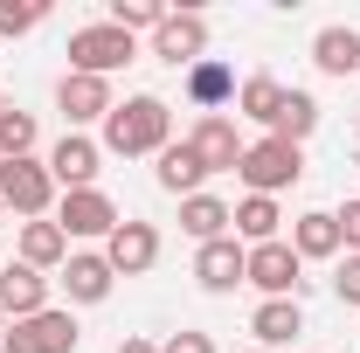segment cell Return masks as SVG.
Instances as JSON below:
<instances>
[{"mask_svg":"<svg viewBox=\"0 0 360 353\" xmlns=\"http://www.w3.org/2000/svg\"><path fill=\"white\" fill-rule=\"evenodd\" d=\"M312 132H319V97H312V90H284V111H277L270 139H284V146H305Z\"/></svg>","mask_w":360,"mask_h":353,"instance_id":"cell-25","label":"cell"},{"mask_svg":"<svg viewBox=\"0 0 360 353\" xmlns=\"http://www.w3.org/2000/svg\"><path fill=\"white\" fill-rule=\"evenodd\" d=\"M354 125H360V118H354Z\"/></svg>","mask_w":360,"mask_h":353,"instance_id":"cell-36","label":"cell"},{"mask_svg":"<svg viewBox=\"0 0 360 353\" xmlns=\"http://www.w3.org/2000/svg\"><path fill=\"white\" fill-rule=\"evenodd\" d=\"M118 222L125 215H118V201H111L104 187H70V194L56 201V229H63L70 243H77V236H111Z\"/></svg>","mask_w":360,"mask_h":353,"instance_id":"cell-5","label":"cell"},{"mask_svg":"<svg viewBox=\"0 0 360 353\" xmlns=\"http://www.w3.org/2000/svg\"><path fill=\"white\" fill-rule=\"evenodd\" d=\"M42 21V0H0V35H28Z\"/></svg>","mask_w":360,"mask_h":353,"instance_id":"cell-28","label":"cell"},{"mask_svg":"<svg viewBox=\"0 0 360 353\" xmlns=\"http://www.w3.org/2000/svg\"><path fill=\"white\" fill-rule=\"evenodd\" d=\"M0 340H7V312H0Z\"/></svg>","mask_w":360,"mask_h":353,"instance_id":"cell-33","label":"cell"},{"mask_svg":"<svg viewBox=\"0 0 360 353\" xmlns=\"http://www.w3.org/2000/svg\"><path fill=\"white\" fill-rule=\"evenodd\" d=\"M333 222H340V243H347V257H360V201L333 208Z\"/></svg>","mask_w":360,"mask_h":353,"instance_id":"cell-30","label":"cell"},{"mask_svg":"<svg viewBox=\"0 0 360 353\" xmlns=\"http://www.w3.org/2000/svg\"><path fill=\"white\" fill-rule=\"evenodd\" d=\"M236 174H243V187H250V194H270V201H277V194H284V187H298V180H305V146H284V139H250V146H243V167H236Z\"/></svg>","mask_w":360,"mask_h":353,"instance_id":"cell-2","label":"cell"},{"mask_svg":"<svg viewBox=\"0 0 360 353\" xmlns=\"http://www.w3.org/2000/svg\"><path fill=\"white\" fill-rule=\"evenodd\" d=\"M104 264L118 270V277H146V270L160 264V229L153 222H118L111 236H104Z\"/></svg>","mask_w":360,"mask_h":353,"instance_id":"cell-7","label":"cell"},{"mask_svg":"<svg viewBox=\"0 0 360 353\" xmlns=\"http://www.w3.org/2000/svg\"><path fill=\"white\" fill-rule=\"evenodd\" d=\"M56 111H63L70 132H84V125H97V118H111V84H104V77H77V70H63V84H56Z\"/></svg>","mask_w":360,"mask_h":353,"instance_id":"cell-9","label":"cell"},{"mask_svg":"<svg viewBox=\"0 0 360 353\" xmlns=\"http://www.w3.org/2000/svg\"><path fill=\"white\" fill-rule=\"evenodd\" d=\"M174 146V111H167V97H125V104H111V118H104V153H118V160H160Z\"/></svg>","mask_w":360,"mask_h":353,"instance_id":"cell-1","label":"cell"},{"mask_svg":"<svg viewBox=\"0 0 360 353\" xmlns=\"http://www.w3.org/2000/svg\"><path fill=\"white\" fill-rule=\"evenodd\" d=\"M0 111H7V97H0Z\"/></svg>","mask_w":360,"mask_h":353,"instance_id":"cell-35","label":"cell"},{"mask_svg":"<svg viewBox=\"0 0 360 353\" xmlns=\"http://www.w3.org/2000/svg\"><path fill=\"white\" fill-rule=\"evenodd\" d=\"M160 353H215V340H208V333H167Z\"/></svg>","mask_w":360,"mask_h":353,"instance_id":"cell-31","label":"cell"},{"mask_svg":"<svg viewBox=\"0 0 360 353\" xmlns=\"http://www.w3.org/2000/svg\"><path fill=\"white\" fill-rule=\"evenodd\" d=\"M277 229H284V208L270 201V194H243L236 201V243H277Z\"/></svg>","mask_w":360,"mask_h":353,"instance_id":"cell-23","label":"cell"},{"mask_svg":"<svg viewBox=\"0 0 360 353\" xmlns=\"http://www.w3.org/2000/svg\"><path fill=\"white\" fill-rule=\"evenodd\" d=\"M257 353H264V347H257Z\"/></svg>","mask_w":360,"mask_h":353,"instance_id":"cell-37","label":"cell"},{"mask_svg":"<svg viewBox=\"0 0 360 353\" xmlns=\"http://www.w3.org/2000/svg\"><path fill=\"white\" fill-rule=\"evenodd\" d=\"M132 56H139L132 35L111 28V21H90V28L70 35V70H77V77H104V84H111V70H125Z\"/></svg>","mask_w":360,"mask_h":353,"instance_id":"cell-3","label":"cell"},{"mask_svg":"<svg viewBox=\"0 0 360 353\" xmlns=\"http://www.w3.org/2000/svg\"><path fill=\"white\" fill-rule=\"evenodd\" d=\"M153 180H160L167 194H180V201H187V194H201V180H208V167L194 160V146H187V139H174V146L160 153V167H153Z\"/></svg>","mask_w":360,"mask_h":353,"instance_id":"cell-21","label":"cell"},{"mask_svg":"<svg viewBox=\"0 0 360 353\" xmlns=\"http://www.w3.org/2000/svg\"><path fill=\"white\" fill-rule=\"evenodd\" d=\"M277 111H284V84H277V77H243V84H236V118L277 125Z\"/></svg>","mask_w":360,"mask_h":353,"instance_id":"cell-24","label":"cell"},{"mask_svg":"<svg viewBox=\"0 0 360 353\" xmlns=\"http://www.w3.org/2000/svg\"><path fill=\"white\" fill-rule=\"evenodd\" d=\"M97 160H104V146H97V139L63 132V139H56V153H49V180H56L63 194H70V187H97V174H104Z\"/></svg>","mask_w":360,"mask_h":353,"instance_id":"cell-11","label":"cell"},{"mask_svg":"<svg viewBox=\"0 0 360 353\" xmlns=\"http://www.w3.org/2000/svg\"><path fill=\"white\" fill-rule=\"evenodd\" d=\"M194 277H201V291H236L243 277H250V250L222 236V243H201L194 250Z\"/></svg>","mask_w":360,"mask_h":353,"instance_id":"cell-15","label":"cell"},{"mask_svg":"<svg viewBox=\"0 0 360 353\" xmlns=\"http://www.w3.org/2000/svg\"><path fill=\"white\" fill-rule=\"evenodd\" d=\"M118 353H160L153 340H118Z\"/></svg>","mask_w":360,"mask_h":353,"instance_id":"cell-32","label":"cell"},{"mask_svg":"<svg viewBox=\"0 0 360 353\" xmlns=\"http://www.w3.org/2000/svg\"><path fill=\"white\" fill-rule=\"evenodd\" d=\"M153 56H160V63H174V70H180V63L194 70V63L208 56V21H201L194 7H187V14H174V7H167V21L153 28Z\"/></svg>","mask_w":360,"mask_h":353,"instance_id":"cell-10","label":"cell"},{"mask_svg":"<svg viewBox=\"0 0 360 353\" xmlns=\"http://www.w3.org/2000/svg\"><path fill=\"white\" fill-rule=\"evenodd\" d=\"M187 97L215 118V104H236V70H229V63H215V56H201V63L187 70Z\"/></svg>","mask_w":360,"mask_h":353,"instance_id":"cell-22","label":"cell"},{"mask_svg":"<svg viewBox=\"0 0 360 353\" xmlns=\"http://www.w3.org/2000/svg\"><path fill=\"white\" fill-rule=\"evenodd\" d=\"M0 312H7V326L49 312V277H42V270H28V264H7V270H0Z\"/></svg>","mask_w":360,"mask_h":353,"instance_id":"cell-16","label":"cell"},{"mask_svg":"<svg viewBox=\"0 0 360 353\" xmlns=\"http://www.w3.org/2000/svg\"><path fill=\"white\" fill-rule=\"evenodd\" d=\"M21 264H28V270H63V264H70V236L56 229V215L21 222Z\"/></svg>","mask_w":360,"mask_h":353,"instance_id":"cell-19","label":"cell"},{"mask_svg":"<svg viewBox=\"0 0 360 353\" xmlns=\"http://www.w3.org/2000/svg\"><path fill=\"white\" fill-rule=\"evenodd\" d=\"M77 340H84L77 319L49 305V312H35V319H14L0 347H7V353H77Z\"/></svg>","mask_w":360,"mask_h":353,"instance_id":"cell-6","label":"cell"},{"mask_svg":"<svg viewBox=\"0 0 360 353\" xmlns=\"http://www.w3.org/2000/svg\"><path fill=\"white\" fill-rule=\"evenodd\" d=\"M298 270H305L298 250L277 236V243H257V250H250V277H243V284H257L264 298H298V284H305Z\"/></svg>","mask_w":360,"mask_h":353,"instance_id":"cell-8","label":"cell"},{"mask_svg":"<svg viewBox=\"0 0 360 353\" xmlns=\"http://www.w3.org/2000/svg\"><path fill=\"white\" fill-rule=\"evenodd\" d=\"M250 333H257V347H264V353L291 347V340L305 333V312H298V298H264V305L250 312Z\"/></svg>","mask_w":360,"mask_h":353,"instance_id":"cell-17","label":"cell"},{"mask_svg":"<svg viewBox=\"0 0 360 353\" xmlns=\"http://www.w3.org/2000/svg\"><path fill=\"white\" fill-rule=\"evenodd\" d=\"M104 21H111V28H125V35H132V28L153 35V28L167 21V7H160V0H111V14H104Z\"/></svg>","mask_w":360,"mask_h":353,"instance_id":"cell-27","label":"cell"},{"mask_svg":"<svg viewBox=\"0 0 360 353\" xmlns=\"http://www.w3.org/2000/svg\"><path fill=\"white\" fill-rule=\"evenodd\" d=\"M111 284H118V270L104 264V250H70V264H63V291H70V305H104Z\"/></svg>","mask_w":360,"mask_h":353,"instance_id":"cell-14","label":"cell"},{"mask_svg":"<svg viewBox=\"0 0 360 353\" xmlns=\"http://www.w3.org/2000/svg\"><path fill=\"white\" fill-rule=\"evenodd\" d=\"M28 153H35V118L7 104L0 111V160H28Z\"/></svg>","mask_w":360,"mask_h":353,"instance_id":"cell-26","label":"cell"},{"mask_svg":"<svg viewBox=\"0 0 360 353\" xmlns=\"http://www.w3.org/2000/svg\"><path fill=\"white\" fill-rule=\"evenodd\" d=\"M312 63H319V77H360V35L354 28H319L312 35Z\"/></svg>","mask_w":360,"mask_h":353,"instance_id":"cell-20","label":"cell"},{"mask_svg":"<svg viewBox=\"0 0 360 353\" xmlns=\"http://www.w3.org/2000/svg\"><path fill=\"white\" fill-rule=\"evenodd\" d=\"M291 250H298V264H340V257H347V243H340L333 208H305V215L291 222Z\"/></svg>","mask_w":360,"mask_h":353,"instance_id":"cell-12","label":"cell"},{"mask_svg":"<svg viewBox=\"0 0 360 353\" xmlns=\"http://www.w3.org/2000/svg\"><path fill=\"white\" fill-rule=\"evenodd\" d=\"M180 229L194 243H222V236H236V208H229L222 194H187L180 201Z\"/></svg>","mask_w":360,"mask_h":353,"instance_id":"cell-18","label":"cell"},{"mask_svg":"<svg viewBox=\"0 0 360 353\" xmlns=\"http://www.w3.org/2000/svg\"><path fill=\"white\" fill-rule=\"evenodd\" d=\"M0 222H7V201H0Z\"/></svg>","mask_w":360,"mask_h":353,"instance_id":"cell-34","label":"cell"},{"mask_svg":"<svg viewBox=\"0 0 360 353\" xmlns=\"http://www.w3.org/2000/svg\"><path fill=\"white\" fill-rule=\"evenodd\" d=\"M333 291H340V305L360 312V257H340L333 264Z\"/></svg>","mask_w":360,"mask_h":353,"instance_id":"cell-29","label":"cell"},{"mask_svg":"<svg viewBox=\"0 0 360 353\" xmlns=\"http://www.w3.org/2000/svg\"><path fill=\"white\" fill-rule=\"evenodd\" d=\"M0 201H7V215H28L42 222L56 208V180H49V160H0Z\"/></svg>","mask_w":360,"mask_h":353,"instance_id":"cell-4","label":"cell"},{"mask_svg":"<svg viewBox=\"0 0 360 353\" xmlns=\"http://www.w3.org/2000/svg\"><path fill=\"white\" fill-rule=\"evenodd\" d=\"M187 146H194V160L208 167V174H236L243 167V139H236V118H201L194 132H187Z\"/></svg>","mask_w":360,"mask_h":353,"instance_id":"cell-13","label":"cell"}]
</instances>
